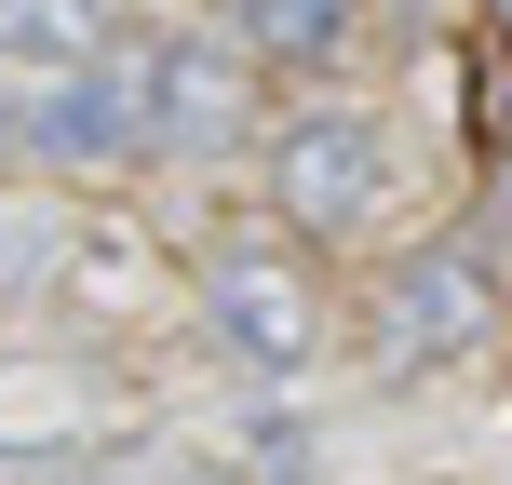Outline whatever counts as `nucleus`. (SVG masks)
I'll list each match as a JSON object with an SVG mask.
<instances>
[{
	"label": "nucleus",
	"instance_id": "nucleus-1",
	"mask_svg": "<svg viewBox=\"0 0 512 485\" xmlns=\"http://www.w3.org/2000/svg\"><path fill=\"white\" fill-rule=\"evenodd\" d=\"M203 297H216V337L256 364V378H297L310 337H324V310H310V270L283 243H216L203 256Z\"/></svg>",
	"mask_w": 512,
	"mask_h": 485
},
{
	"label": "nucleus",
	"instance_id": "nucleus-2",
	"mask_svg": "<svg viewBox=\"0 0 512 485\" xmlns=\"http://www.w3.org/2000/svg\"><path fill=\"white\" fill-rule=\"evenodd\" d=\"M364 203H378V135L364 122H297L283 135V216L297 230H364Z\"/></svg>",
	"mask_w": 512,
	"mask_h": 485
},
{
	"label": "nucleus",
	"instance_id": "nucleus-3",
	"mask_svg": "<svg viewBox=\"0 0 512 485\" xmlns=\"http://www.w3.org/2000/svg\"><path fill=\"white\" fill-rule=\"evenodd\" d=\"M486 324V283H472V256H405L378 297V364H418V351H459V337Z\"/></svg>",
	"mask_w": 512,
	"mask_h": 485
},
{
	"label": "nucleus",
	"instance_id": "nucleus-4",
	"mask_svg": "<svg viewBox=\"0 0 512 485\" xmlns=\"http://www.w3.org/2000/svg\"><path fill=\"white\" fill-rule=\"evenodd\" d=\"M243 122V81H230V54L216 41H162V68H149V149H216V135Z\"/></svg>",
	"mask_w": 512,
	"mask_h": 485
},
{
	"label": "nucleus",
	"instance_id": "nucleus-5",
	"mask_svg": "<svg viewBox=\"0 0 512 485\" xmlns=\"http://www.w3.org/2000/svg\"><path fill=\"white\" fill-rule=\"evenodd\" d=\"M41 149L54 162H108V149H149V108L108 95V81H68V95L41 108Z\"/></svg>",
	"mask_w": 512,
	"mask_h": 485
},
{
	"label": "nucleus",
	"instance_id": "nucleus-6",
	"mask_svg": "<svg viewBox=\"0 0 512 485\" xmlns=\"http://www.w3.org/2000/svg\"><path fill=\"white\" fill-rule=\"evenodd\" d=\"M108 41V0H0V54H95Z\"/></svg>",
	"mask_w": 512,
	"mask_h": 485
},
{
	"label": "nucleus",
	"instance_id": "nucleus-7",
	"mask_svg": "<svg viewBox=\"0 0 512 485\" xmlns=\"http://www.w3.org/2000/svg\"><path fill=\"white\" fill-rule=\"evenodd\" d=\"M230 27L256 54H324L337 27H351V0H230Z\"/></svg>",
	"mask_w": 512,
	"mask_h": 485
},
{
	"label": "nucleus",
	"instance_id": "nucleus-8",
	"mask_svg": "<svg viewBox=\"0 0 512 485\" xmlns=\"http://www.w3.org/2000/svg\"><path fill=\"white\" fill-rule=\"evenodd\" d=\"M472 149H512V27H472Z\"/></svg>",
	"mask_w": 512,
	"mask_h": 485
},
{
	"label": "nucleus",
	"instance_id": "nucleus-9",
	"mask_svg": "<svg viewBox=\"0 0 512 485\" xmlns=\"http://www.w3.org/2000/svg\"><path fill=\"white\" fill-rule=\"evenodd\" d=\"M41 243H54L41 216H27V203H0V283H41Z\"/></svg>",
	"mask_w": 512,
	"mask_h": 485
}]
</instances>
